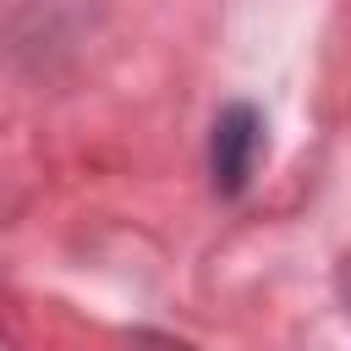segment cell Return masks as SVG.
Wrapping results in <instances>:
<instances>
[{
  "label": "cell",
  "mask_w": 351,
  "mask_h": 351,
  "mask_svg": "<svg viewBox=\"0 0 351 351\" xmlns=\"http://www.w3.org/2000/svg\"><path fill=\"white\" fill-rule=\"evenodd\" d=\"M252 148H258V121H252V110L219 115V126H214V176H219L225 186H241V181H247V165H252Z\"/></svg>",
  "instance_id": "cell-1"
}]
</instances>
